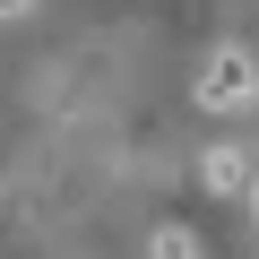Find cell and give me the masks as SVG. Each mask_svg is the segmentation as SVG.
Returning a JSON list of instances; mask_svg holds the SVG:
<instances>
[{
  "label": "cell",
  "mask_w": 259,
  "mask_h": 259,
  "mask_svg": "<svg viewBox=\"0 0 259 259\" xmlns=\"http://www.w3.org/2000/svg\"><path fill=\"white\" fill-rule=\"evenodd\" d=\"M259 104V61L242 44H216V61L199 69V112H250Z\"/></svg>",
  "instance_id": "6da1fadb"
},
{
  "label": "cell",
  "mask_w": 259,
  "mask_h": 259,
  "mask_svg": "<svg viewBox=\"0 0 259 259\" xmlns=\"http://www.w3.org/2000/svg\"><path fill=\"white\" fill-rule=\"evenodd\" d=\"M199 190H207V199H233V190H250V156H233V147H216V156L199 164Z\"/></svg>",
  "instance_id": "7a4b0ae2"
},
{
  "label": "cell",
  "mask_w": 259,
  "mask_h": 259,
  "mask_svg": "<svg viewBox=\"0 0 259 259\" xmlns=\"http://www.w3.org/2000/svg\"><path fill=\"white\" fill-rule=\"evenodd\" d=\"M156 259H207V250H199L190 225H164V233H156Z\"/></svg>",
  "instance_id": "3957f363"
},
{
  "label": "cell",
  "mask_w": 259,
  "mask_h": 259,
  "mask_svg": "<svg viewBox=\"0 0 259 259\" xmlns=\"http://www.w3.org/2000/svg\"><path fill=\"white\" fill-rule=\"evenodd\" d=\"M18 9H26V0H0V18H18Z\"/></svg>",
  "instance_id": "277c9868"
}]
</instances>
